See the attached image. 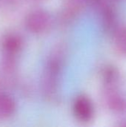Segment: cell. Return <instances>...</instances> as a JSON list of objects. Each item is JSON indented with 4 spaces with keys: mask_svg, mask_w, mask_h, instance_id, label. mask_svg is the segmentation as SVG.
<instances>
[{
    "mask_svg": "<svg viewBox=\"0 0 126 127\" xmlns=\"http://www.w3.org/2000/svg\"><path fill=\"white\" fill-rule=\"evenodd\" d=\"M65 60L66 48L62 44L55 45L49 54L41 80L42 95L48 101H53L57 97Z\"/></svg>",
    "mask_w": 126,
    "mask_h": 127,
    "instance_id": "obj_1",
    "label": "cell"
},
{
    "mask_svg": "<svg viewBox=\"0 0 126 127\" xmlns=\"http://www.w3.org/2000/svg\"><path fill=\"white\" fill-rule=\"evenodd\" d=\"M25 25L27 30L30 33L42 35L50 31L53 25V18L48 10L36 8L26 15Z\"/></svg>",
    "mask_w": 126,
    "mask_h": 127,
    "instance_id": "obj_2",
    "label": "cell"
},
{
    "mask_svg": "<svg viewBox=\"0 0 126 127\" xmlns=\"http://www.w3.org/2000/svg\"><path fill=\"white\" fill-rule=\"evenodd\" d=\"M121 85L102 86V101L105 107L112 113L126 115V95L122 91Z\"/></svg>",
    "mask_w": 126,
    "mask_h": 127,
    "instance_id": "obj_3",
    "label": "cell"
},
{
    "mask_svg": "<svg viewBox=\"0 0 126 127\" xmlns=\"http://www.w3.org/2000/svg\"><path fill=\"white\" fill-rule=\"evenodd\" d=\"M72 112L74 117L81 122L91 121L95 114L92 100L86 95H78L73 101Z\"/></svg>",
    "mask_w": 126,
    "mask_h": 127,
    "instance_id": "obj_4",
    "label": "cell"
},
{
    "mask_svg": "<svg viewBox=\"0 0 126 127\" xmlns=\"http://www.w3.org/2000/svg\"><path fill=\"white\" fill-rule=\"evenodd\" d=\"M87 4L84 0H68L60 11L59 21L62 25L71 24L82 13Z\"/></svg>",
    "mask_w": 126,
    "mask_h": 127,
    "instance_id": "obj_5",
    "label": "cell"
},
{
    "mask_svg": "<svg viewBox=\"0 0 126 127\" xmlns=\"http://www.w3.org/2000/svg\"><path fill=\"white\" fill-rule=\"evenodd\" d=\"M24 47L23 38L17 33L10 32L3 35L0 40L1 54L18 57Z\"/></svg>",
    "mask_w": 126,
    "mask_h": 127,
    "instance_id": "obj_6",
    "label": "cell"
},
{
    "mask_svg": "<svg viewBox=\"0 0 126 127\" xmlns=\"http://www.w3.org/2000/svg\"><path fill=\"white\" fill-rule=\"evenodd\" d=\"M97 7L100 10V17L103 30L108 33L113 34L119 28L117 26V15L114 8L103 1Z\"/></svg>",
    "mask_w": 126,
    "mask_h": 127,
    "instance_id": "obj_7",
    "label": "cell"
},
{
    "mask_svg": "<svg viewBox=\"0 0 126 127\" xmlns=\"http://www.w3.org/2000/svg\"><path fill=\"white\" fill-rule=\"evenodd\" d=\"M16 111V103L13 97L0 91V121L13 117Z\"/></svg>",
    "mask_w": 126,
    "mask_h": 127,
    "instance_id": "obj_8",
    "label": "cell"
},
{
    "mask_svg": "<svg viewBox=\"0 0 126 127\" xmlns=\"http://www.w3.org/2000/svg\"><path fill=\"white\" fill-rule=\"evenodd\" d=\"M101 80L102 86L121 85L122 77L117 68L114 65H106L102 70Z\"/></svg>",
    "mask_w": 126,
    "mask_h": 127,
    "instance_id": "obj_9",
    "label": "cell"
},
{
    "mask_svg": "<svg viewBox=\"0 0 126 127\" xmlns=\"http://www.w3.org/2000/svg\"><path fill=\"white\" fill-rule=\"evenodd\" d=\"M113 35V42L116 51L126 57V26L119 27Z\"/></svg>",
    "mask_w": 126,
    "mask_h": 127,
    "instance_id": "obj_10",
    "label": "cell"
},
{
    "mask_svg": "<svg viewBox=\"0 0 126 127\" xmlns=\"http://www.w3.org/2000/svg\"><path fill=\"white\" fill-rule=\"evenodd\" d=\"M19 0H2L3 3L9 7H14L18 4Z\"/></svg>",
    "mask_w": 126,
    "mask_h": 127,
    "instance_id": "obj_11",
    "label": "cell"
},
{
    "mask_svg": "<svg viewBox=\"0 0 126 127\" xmlns=\"http://www.w3.org/2000/svg\"><path fill=\"white\" fill-rule=\"evenodd\" d=\"M30 3L32 4H42V3H45V1H47L48 0H28Z\"/></svg>",
    "mask_w": 126,
    "mask_h": 127,
    "instance_id": "obj_12",
    "label": "cell"
},
{
    "mask_svg": "<svg viewBox=\"0 0 126 127\" xmlns=\"http://www.w3.org/2000/svg\"><path fill=\"white\" fill-rule=\"evenodd\" d=\"M84 1H85L87 2V4H88V1H87V0H84Z\"/></svg>",
    "mask_w": 126,
    "mask_h": 127,
    "instance_id": "obj_13",
    "label": "cell"
}]
</instances>
